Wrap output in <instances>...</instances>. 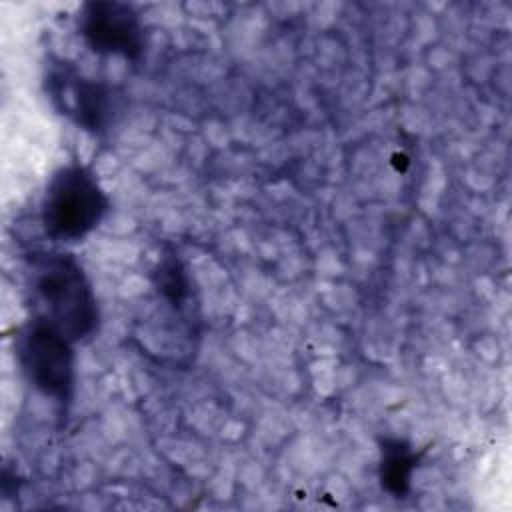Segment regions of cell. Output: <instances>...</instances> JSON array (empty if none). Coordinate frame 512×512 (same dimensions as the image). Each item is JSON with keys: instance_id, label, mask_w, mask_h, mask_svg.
I'll return each instance as SVG.
<instances>
[{"instance_id": "cell-1", "label": "cell", "mask_w": 512, "mask_h": 512, "mask_svg": "<svg viewBox=\"0 0 512 512\" xmlns=\"http://www.w3.org/2000/svg\"><path fill=\"white\" fill-rule=\"evenodd\" d=\"M26 282L34 318L52 324L74 344L96 334L100 324L98 300L76 256L56 250L30 254Z\"/></svg>"}, {"instance_id": "cell-2", "label": "cell", "mask_w": 512, "mask_h": 512, "mask_svg": "<svg viewBox=\"0 0 512 512\" xmlns=\"http://www.w3.org/2000/svg\"><path fill=\"white\" fill-rule=\"evenodd\" d=\"M110 210V200L96 174L78 162L60 166L48 180L40 220L48 238L78 242L94 232Z\"/></svg>"}, {"instance_id": "cell-3", "label": "cell", "mask_w": 512, "mask_h": 512, "mask_svg": "<svg viewBox=\"0 0 512 512\" xmlns=\"http://www.w3.org/2000/svg\"><path fill=\"white\" fill-rule=\"evenodd\" d=\"M74 342L52 324L30 318L16 336V358L28 384L62 408L70 404L76 384Z\"/></svg>"}, {"instance_id": "cell-4", "label": "cell", "mask_w": 512, "mask_h": 512, "mask_svg": "<svg viewBox=\"0 0 512 512\" xmlns=\"http://www.w3.org/2000/svg\"><path fill=\"white\" fill-rule=\"evenodd\" d=\"M52 106L80 130L100 136L110 130L120 112V94L104 80L82 74L70 62H56L46 74Z\"/></svg>"}, {"instance_id": "cell-5", "label": "cell", "mask_w": 512, "mask_h": 512, "mask_svg": "<svg viewBox=\"0 0 512 512\" xmlns=\"http://www.w3.org/2000/svg\"><path fill=\"white\" fill-rule=\"evenodd\" d=\"M84 44L104 56L138 60L144 52V24L138 12L124 2H86L76 18Z\"/></svg>"}, {"instance_id": "cell-6", "label": "cell", "mask_w": 512, "mask_h": 512, "mask_svg": "<svg viewBox=\"0 0 512 512\" xmlns=\"http://www.w3.org/2000/svg\"><path fill=\"white\" fill-rule=\"evenodd\" d=\"M418 452L402 438H384L380 444L378 478L382 488L400 498L412 486V474L418 466Z\"/></svg>"}, {"instance_id": "cell-7", "label": "cell", "mask_w": 512, "mask_h": 512, "mask_svg": "<svg viewBox=\"0 0 512 512\" xmlns=\"http://www.w3.org/2000/svg\"><path fill=\"white\" fill-rule=\"evenodd\" d=\"M154 286L160 298L178 312H182L192 298V280L176 254L160 258L154 270Z\"/></svg>"}]
</instances>
